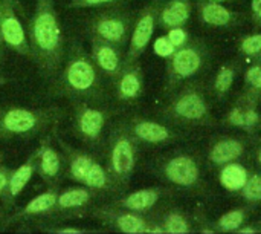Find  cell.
<instances>
[{"label":"cell","mask_w":261,"mask_h":234,"mask_svg":"<svg viewBox=\"0 0 261 234\" xmlns=\"http://www.w3.org/2000/svg\"><path fill=\"white\" fill-rule=\"evenodd\" d=\"M29 51L32 61L46 80H54L64 58V37L55 0H35L29 21Z\"/></svg>","instance_id":"1"},{"label":"cell","mask_w":261,"mask_h":234,"mask_svg":"<svg viewBox=\"0 0 261 234\" xmlns=\"http://www.w3.org/2000/svg\"><path fill=\"white\" fill-rule=\"evenodd\" d=\"M50 95L89 103H98L104 98L99 71L76 40L70 44L63 71L52 80Z\"/></svg>","instance_id":"2"},{"label":"cell","mask_w":261,"mask_h":234,"mask_svg":"<svg viewBox=\"0 0 261 234\" xmlns=\"http://www.w3.org/2000/svg\"><path fill=\"white\" fill-rule=\"evenodd\" d=\"M64 110L58 106L49 107H5L0 110V139L34 138L60 127Z\"/></svg>","instance_id":"3"},{"label":"cell","mask_w":261,"mask_h":234,"mask_svg":"<svg viewBox=\"0 0 261 234\" xmlns=\"http://www.w3.org/2000/svg\"><path fill=\"white\" fill-rule=\"evenodd\" d=\"M57 144L61 149L66 164V175L70 181L81 184L87 189H92L98 193H116L119 192L110 178L104 166H101L92 155L84 150L75 149L72 144L66 143L60 133L58 127L52 130Z\"/></svg>","instance_id":"4"},{"label":"cell","mask_w":261,"mask_h":234,"mask_svg":"<svg viewBox=\"0 0 261 234\" xmlns=\"http://www.w3.org/2000/svg\"><path fill=\"white\" fill-rule=\"evenodd\" d=\"M136 139L132 136L125 124H118L109 133L106 170L113 179L115 185L121 192L130 182V178L136 167Z\"/></svg>","instance_id":"5"},{"label":"cell","mask_w":261,"mask_h":234,"mask_svg":"<svg viewBox=\"0 0 261 234\" xmlns=\"http://www.w3.org/2000/svg\"><path fill=\"white\" fill-rule=\"evenodd\" d=\"M89 32L90 37L124 48L130 40L132 34L130 14L122 9H118L116 6L101 9L90 18Z\"/></svg>","instance_id":"6"},{"label":"cell","mask_w":261,"mask_h":234,"mask_svg":"<svg viewBox=\"0 0 261 234\" xmlns=\"http://www.w3.org/2000/svg\"><path fill=\"white\" fill-rule=\"evenodd\" d=\"M73 103V123L72 130L80 141L87 146H96L101 143L104 129L110 120V112L104 107H96L89 101Z\"/></svg>","instance_id":"7"},{"label":"cell","mask_w":261,"mask_h":234,"mask_svg":"<svg viewBox=\"0 0 261 234\" xmlns=\"http://www.w3.org/2000/svg\"><path fill=\"white\" fill-rule=\"evenodd\" d=\"M86 216L98 219L102 222V225L125 234H144L147 225L150 224L144 216H141V213L119 208L112 204L93 207L86 212Z\"/></svg>","instance_id":"8"},{"label":"cell","mask_w":261,"mask_h":234,"mask_svg":"<svg viewBox=\"0 0 261 234\" xmlns=\"http://www.w3.org/2000/svg\"><path fill=\"white\" fill-rule=\"evenodd\" d=\"M2 18H0V34L5 46L23 57H31L29 41L26 38L23 25L17 15L20 3L17 0H0Z\"/></svg>","instance_id":"9"},{"label":"cell","mask_w":261,"mask_h":234,"mask_svg":"<svg viewBox=\"0 0 261 234\" xmlns=\"http://www.w3.org/2000/svg\"><path fill=\"white\" fill-rule=\"evenodd\" d=\"M158 12H159V3L153 2L150 5H147L138 15L135 25L132 26V34H130V40H128V51L127 55L124 58V64H132L135 63L142 52L147 49L156 23H158Z\"/></svg>","instance_id":"10"},{"label":"cell","mask_w":261,"mask_h":234,"mask_svg":"<svg viewBox=\"0 0 261 234\" xmlns=\"http://www.w3.org/2000/svg\"><path fill=\"white\" fill-rule=\"evenodd\" d=\"M52 139V132L40 139V144L35 149V172L47 187H58L64 172V156L55 149Z\"/></svg>","instance_id":"11"},{"label":"cell","mask_w":261,"mask_h":234,"mask_svg":"<svg viewBox=\"0 0 261 234\" xmlns=\"http://www.w3.org/2000/svg\"><path fill=\"white\" fill-rule=\"evenodd\" d=\"M101 193L87 189L84 185L78 187H67L58 193L57 204L54 215L58 219H72V218H83L89 210L90 204L99 196Z\"/></svg>","instance_id":"12"},{"label":"cell","mask_w":261,"mask_h":234,"mask_svg":"<svg viewBox=\"0 0 261 234\" xmlns=\"http://www.w3.org/2000/svg\"><path fill=\"white\" fill-rule=\"evenodd\" d=\"M90 58L96 69L112 80H115L124 67L122 48L95 37H90Z\"/></svg>","instance_id":"13"},{"label":"cell","mask_w":261,"mask_h":234,"mask_svg":"<svg viewBox=\"0 0 261 234\" xmlns=\"http://www.w3.org/2000/svg\"><path fill=\"white\" fill-rule=\"evenodd\" d=\"M170 118L185 123L202 121L208 115V106L205 98L196 90L182 92L167 109Z\"/></svg>","instance_id":"14"},{"label":"cell","mask_w":261,"mask_h":234,"mask_svg":"<svg viewBox=\"0 0 261 234\" xmlns=\"http://www.w3.org/2000/svg\"><path fill=\"white\" fill-rule=\"evenodd\" d=\"M202 55L194 46H182L170 57L168 63V80L176 83L196 75L202 67Z\"/></svg>","instance_id":"15"},{"label":"cell","mask_w":261,"mask_h":234,"mask_svg":"<svg viewBox=\"0 0 261 234\" xmlns=\"http://www.w3.org/2000/svg\"><path fill=\"white\" fill-rule=\"evenodd\" d=\"M113 81L116 98L121 103H135L144 92V74L136 61L124 64L122 71Z\"/></svg>","instance_id":"16"},{"label":"cell","mask_w":261,"mask_h":234,"mask_svg":"<svg viewBox=\"0 0 261 234\" xmlns=\"http://www.w3.org/2000/svg\"><path fill=\"white\" fill-rule=\"evenodd\" d=\"M35 158H37V153L35 150L29 155V158L20 166L17 167L14 172H11L9 175V181H8V185L0 198L2 201V207L8 212L12 208L14 202L17 201V198L21 195V192L24 190V187L28 185V182L31 181L32 175L35 173Z\"/></svg>","instance_id":"17"},{"label":"cell","mask_w":261,"mask_h":234,"mask_svg":"<svg viewBox=\"0 0 261 234\" xmlns=\"http://www.w3.org/2000/svg\"><path fill=\"white\" fill-rule=\"evenodd\" d=\"M132 136L136 139V143H144V144H164L170 141L171 132L168 127L164 124L147 120V118H139L133 116L127 123H124Z\"/></svg>","instance_id":"18"},{"label":"cell","mask_w":261,"mask_h":234,"mask_svg":"<svg viewBox=\"0 0 261 234\" xmlns=\"http://www.w3.org/2000/svg\"><path fill=\"white\" fill-rule=\"evenodd\" d=\"M164 176L174 185L190 187L194 185L199 179V167L191 156L179 155L170 158L164 164Z\"/></svg>","instance_id":"19"},{"label":"cell","mask_w":261,"mask_h":234,"mask_svg":"<svg viewBox=\"0 0 261 234\" xmlns=\"http://www.w3.org/2000/svg\"><path fill=\"white\" fill-rule=\"evenodd\" d=\"M58 187H49L46 192L32 198L23 208L15 212L6 219V224L20 221V219H31V218H50L55 210L57 198H58Z\"/></svg>","instance_id":"20"},{"label":"cell","mask_w":261,"mask_h":234,"mask_svg":"<svg viewBox=\"0 0 261 234\" xmlns=\"http://www.w3.org/2000/svg\"><path fill=\"white\" fill-rule=\"evenodd\" d=\"M161 195L162 192L159 189H142V190H136L133 193H128L115 199L112 205L125 208L135 213H145L159 202Z\"/></svg>","instance_id":"21"},{"label":"cell","mask_w":261,"mask_h":234,"mask_svg":"<svg viewBox=\"0 0 261 234\" xmlns=\"http://www.w3.org/2000/svg\"><path fill=\"white\" fill-rule=\"evenodd\" d=\"M191 14V6L188 0H168L158 12V23L165 28H182Z\"/></svg>","instance_id":"22"},{"label":"cell","mask_w":261,"mask_h":234,"mask_svg":"<svg viewBox=\"0 0 261 234\" xmlns=\"http://www.w3.org/2000/svg\"><path fill=\"white\" fill-rule=\"evenodd\" d=\"M243 143H240L239 139L226 138L214 144V147L210 152V159L217 166H225L228 162L239 159L243 155Z\"/></svg>","instance_id":"23"},{"label":"cell","mask_w":261,"mask_h":234,"mask_svg":"<svg viewBox=\"0 0 261 234\" xmlns=\"http://www.w3.org/2000/svg\"><path fill=\"white\" fill-rule=\"evenodd\" d=\"M200 18L211 26H228L232 21L234 14L226 6L206 0L200 5Z\"/></svg>","instance_id":"24"},{"label":"cell","mask_w":261,"mask_h":234,"mask_svg":"<svg viewBox=\"0 0 261 234\" xmlns=\"http://www.w3.org/2000/svg\"><path fill=\"white\" fill-rule=\"evenodd\" d=\"M249 175L248 170L239 162H228L220 172V182L229 192H239L246 184Z\"/></svg>","instance_id":"25"},{"label":"cell","mask_w":261,"mask_h":234,"mask_svg":"<svg viewBox=\"0 0 261 234\" xmlns=\"http://www.w3.org/2000/svg\"><path fill=\"white\" fill-rule=\"evenodd\" d=\"M161 225L164 227V231L168 234H185L190 231L188 221L179 212H171V213L165 215Z\"/></svg>","instance_id":"26"},{"label":"cell","mask_w":261,"mask_h":234,"mask_svg":"<svg viewBox=\"0 0 261 234\" xmlns=\"http://www.w3.org/2000/svg\"><path fill=\"white\" fill-rule=\"evenodd\" d=\"M245 222L243 210H231L219 219V228L222 231H237Z\"/></svg>","instance_id":"27"},{"label":"cell","mask_w":261,"mask_h":234,"mask_svg":"<svg viewBox=\"0 0 261 234\" xmlns=\"http://www.w3.org/2000/svg\"><path fill=\"white\" fill-rule=\"evenodd\" d=\"M242 195L249 202H260L261 201V175H252L248 178L246 184L242 189Z\"/></svg>","instance_id":"28"},{"label":"cell","mask_w":261,"mask_h":234,"mask_svg":"<svg viewBox=\"0 0 261 234\" xmlns=\"http://www.w3.org/2000/svg\"><path fill=\"white\" fill-rule=\"evenodd\" d=\"M234 77H236V72L231 66H223L217 77H216V81H214V89L219 92V93H226L232 83H234Z\"/></svg>","instance_id":"29"},{"label":"cell","mask_w":261,"mask_h":234,"mask_svg":"<svg viewBox=\"0 0 261 234\" xmlns=\"http://www.w3.org/2000/svg\"><path fill=\"white\" fill-rule=\"evenodd\" d=\"M127 0H70L67 8L86 9V8H104V6H118Z\"/></svg>","instance_id":"30"},{"label":"cell","mask_w":261,"mask_h":234,"mask_svg":"<svg viewBox=\"0 0 261 234\" xmlns=\"http://www.w3.org/2000/svg\"><path fill=\"white\" fill-rule=\"evenodd\" d=\"M153 51L156 55H159L162 58H170L176 52V46L170 41V38L167 35H161L154 40Z\"/></svg>","instance_id":"31"},{"label":"cell","mask_w":261,"mask_h":234,"mask_svg":"<svg viewBox=\"0 0 261 234\" xmlns=\"http://www.w3.org/2000/svg\"><path fill=\"white\" fill-rule=\"evenodd\" d=\"M240 49L243 54L246 55H257L261 52V34H254V35H248L246 38H243Z\"/></svg>","instance_id":"32"},{"label":"cell","mask_w":261,"mask_h":234,"mask_svg":"<svg viewBox=\"0 0 261 234\" xmlns=\"http://www.w3.org/2000/svg\"><path fill=\"white\" fill-rule=\"evenodd\" d=\"M167 37H168L170 41L176 46V49L185 46L187 41H188V34H187V31H185L184 28H171V29H168Z\"/></svg>","instance_id":"33"},{"label":"cell","mask_w":261,"mask_h":234,"mask_svg":"<svg viewBox=\"0 0 261 234\" xmlns=\"http://www.w3.org/2000/svg\"><path fill=\"white\" fill-rule=\"evenodd\" d=\"M49 234H84V233H98V230H89V228H76V227H50L43 230Z\"/></svg>","instance_id":"34"},{"label":"cell","mask_w":261,"mask_h":234,"mask_svg":"<svg viewBox=\"0 0 261 234\" xmlns=\"http://www.w3.org/2000/svg\"><path fill=\"white\" fill-rule=\"evenodd\" d=\"M246 81L255 87V89H261V66H252L248 69L246 72Z\"/></svg>","instance_id":"35"},{"label":"cell","mask_w":261,"mask_h":234,"mask_svg":"<svg viewBox=\"0 0 261 234\" xmlns=\"http://www.w3.org/2000/svg\"><path fill=\"white\" fill-rule=\"evenodd\" d=\"M228 121L236 127L245 129V110H242L240 107H234L228 115Z\"/></svg>","instance_id":"36"},{"label":"cell","mask_w":261,"mask_h":234,"mask_svg":"<svg viewBox=\"0 0 261 234\" xmlns=\"http://www.w3.org/2000/svg\"><path fill=\"white\" fill-rule=\"evenodd\" d=\"M258 113L254 110V109H248L245 110V129L246 130H251L254 129L257 124H258Z\"/></svg>","instance_id":"37"},{"label":"cell","mask_w":261,"mask_h":234,"mask_svg":"<svg viewBox=\"0 0 261 234\" xmlns=\"http://www.w3.org/2000/svg\"><path fill=\"white\" fill-rule=\"evenodd\" d=\"M9 175H11V170L5 166V164H0V198L8 185V181H9Z\"/></svg>","instance_id":"38"},{"label":"cell","mask_w":261,"mask_h":234,"mask_svg":"<svg viewBox=\"0 0 261 234\" xmlns=\"http://www.w3.org/2000/svg\"><path fill=\"white\" fill-rule=\"evenodd\" d=\"M251 6H252L254 14L261 20V0H252L251 2Z\"/></svg>","instance_id":"39"},{"label":"cell","mask_w":261,"mask_h":234,"mask_svg":"<svg viewBox=\"0 0 261 234\" xmlns=\"http://www.w3.org/2000/svg\"><path fill=\"white\" fill-rule=\"evenodd\" d=\"M0 18H2V8H0ZM5 55V43L2 40V34H0V60H3Z\"/></svg>","instance_id":"40"},{"label":"cell","mask_w":261,"mask_h":234,"mask_svg":"<svg viewBox=\"0 0 261 234\" xmlns=\"http://www.w3.org/2000/svg\"><path fill=\"white\" fill-rule=\"evenodd\" d=\"M237 233L239 234H252V233H255V230H254V228H251V227H249V228H239V230H237Z\"/></svg>","instance_id":"41"},{"label":"cell","mask_w":261,"mask_h":234,"mask_svg":"<svg viewBox=\"0 0 261 234\" xmlns=\"http://www.w3.org/2000/svg\"><path fill=\"white\" fill-rule=\"evenodd\" d=\"M5 212H6V210H5L3 207H0V222L5 221Z\"/></svg>","instance_id":"42"},{"label":"cell","mask_w":261,"mask_h":234,"mask_svg":"<svg viewBox=\"0 0 261 234\" xmlns=\"http://www.w3.org/2000/svg\"><path fill=\"white\" fill-rule=\"evenodd\" d=\"M6 81H8V80H6V77L0 75V87H2V86H5V84H6Z\"/></svg>","instance_id":"43"},{"label":"cell","mask_w":261,"mask_h":234,"mask_svg":"<svg viewBox=\"0 0 261 234\" xmlns=\"http://www.w3.org/2000/svg\"><path fill=\"white\" fill-rule=\"evenodd\" d=\"M208 2H217V3H223V2H228V0H208Z\"/></svg>","instance_id":"44"},{"label":"cell","mask_w":261,"mask_h":234,"mask_svg":"<svg viewBox=\"0 0 261 234\" xmlns=\"http://www.w3.org/2000/svg\"><path fill=\"white\" fill-rule=\"evenodd\" d=\"M257 158H258V162H260V164H261V149H260V150H258V155H257Z\"/></svg>","instance_id":"45"},{"label":"cell","mask_w":261,"mask_h":234,"mask_svg":"<svg viewBox=\"0 0 261 234\" xmlns=\"http://www.w3.org/2000/svg\"><path fill=\"white\" fill-rule=\"evenodd\" d=\"M3 159H5V155H3V153H2V152H0V162H2V161H3Z\"/></svg>","instance_id":"46"}]
</instances>
